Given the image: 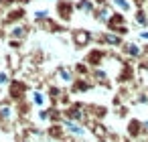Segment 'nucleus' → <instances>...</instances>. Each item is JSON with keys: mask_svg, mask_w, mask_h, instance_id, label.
<instances>
[{"mask_svg": "<svg viewBox=\"0 0 148 142\" xmlns=\"http://www.w3.org/2000/svg\"><path fill=\"white\" fill-rule=\"evenodd\" d=\"M65 128H67L69 132L77 134V136H83V134H85V128L79 126V124H75V122H65Z\"/></svg>", "mask_w": 148, "mask_h": 142, "instance_id": "f257e3e1", "label": "nucleus"}, {"mask_svg": "<svg viewBox=\"0 0 148 142\" xmlns=\"http://www.w3.org/2000/svg\"><path fill=\"white\" fill-rule=\"evenodd\" d=\"M33 102H35L37 106H43V102H45V99H43V95H41L39 91H35V93H33Z\"/></svg>", "mask_w": 148, "mask_h": 142, "instance_id": "f03ea898", "label": "nucleus"}, {"mask_svg": "<svg viewBox=\"0 0 148 142\" xmlns=\"http://www.w3.org/2000/svg\"><path fill=\"white\" fill-rule=\"evenodd\" d=\"M61 79H63V81H71V79H73L71 71H65V69H61Z\"/></svg>", "mask_w": 148, "mask_h": 142, "instance_id": "7ed1b4c3", "label": "nucleus"}, {"mask_svg": "<svg viewBox=\"0 0 148 142\" xmlns=\"http://www.w3.org/2000/svg\"><path fill=\"white\" fill-rule=\"evenodd\" d=\"M79 8H81V10H83V8H85V10H91V4L87 2V0H85V2L81 0V2H79Z\"/></svg>", "mask_w": 148, "mask_h": 142, "instance_id": "20e7f679", "label": "nucleus"}, {"mask_svg": "<svg viewBox=\"0 0 148 142\" xmlns=\"http://www.w3.org/2000/svg\"><path fill=\"white\" fill-rule=\"evenodd\" d=\"M114 4H118V6H122V8H128V4L124 2V0H114Z\"/></svg>", "mask_w": 148, "mask_h": 142, "instance_id": "39448f33", "label": "nucleus"}, {"mask_svg": "<svg viewBox=\"0 0 148 142\" xmlns=\"http://www.w3.org/2000/svg\"><path fill=\"white\" fill-rule=\"evenodd\" d=\"M0 83H8V75L6 73H0Z\"/></svg>", "mask_w": 148, "mask_h": 142, "instance_id": "423d86ee", "label": "nucleus"}, {"mask_svg": "<svg viewBox=\"0 0 148 142\" xmlns=\"http://www.w3.org/2000/svg\"><path fill=\"white\" fill-rule=\"evenodd\" d=\"M144 128H148V122H144Z\"/></svg>", "mask_w": 148, "mask_h": 142, "instance_id": "0eeeda50", "label": "nucleus"}]
</instances>
